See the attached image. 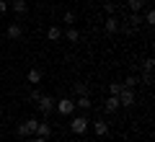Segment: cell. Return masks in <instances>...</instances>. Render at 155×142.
I'll list each match as a JSON object with an SVG mask.
<instances>
[{"label":"cell","mask_w":155,"mask_h":142,"mask_svg":"<svg viewBox=\"0 0 155 142\" xmlns=\"http://www.w3.org/2000/svg\"><path fill=\"white\" fill-rule=\"evenodd\" d=\"M93 132H96V137H106L109 134V121L106 119H96L93 121Z\"/></svg>","instance_id":"cell-8"},{"label":"cell","mask_w":155,"mask_h":142,"mask_svg":"<svg viewBox=\"0 0 155 142\" xmlns=\"http://www.w3.org/2000/svg\"><path fill=\"white\" fill-rule=\"evenodd\" d=\"M104 109L109 111V114H114V111H119V98H116V96H109V98L104 101Z\"/></svg>","instance_id":"cell-10"},{"label":"cell","mask_w":155,"mask_h":142,"mask_svg":"<svg viewBox=\"0 0 155 142\" xmlns=\"http://www.w3.org/2000/svg\"><path fill=\"white\" fill-rule=\"evenodd\" d=\"M11 8L18 13V16H23V13L28 11V3H26V0H11Z\"/></svg>","instance_id":"cell-12"},{"label":"cell","mask_w":155,"mask_h":142,"mask_svg":"<svg viewBox=\"0 0 155 142\" xmlns=\"http://www.w3.org/2000/svg\"><path fill=\"white\" fill-rule=\"evenodd\" d=\"M142 83H145V85H153V72H145V75H142Z\"/></svg>","instance_id":"cell-26"},{"label":"cell","mask_w":155,"mask_h":142,"mask_svg":"<svg viewBox=\"0 0 155 142\" xmlns=\"http://www.w3.org/2000/svg\"><path fill=\"white\" fill-rule=\"evenodd\" d=\"M47 39H49V41H60L62 39V31L57 26H49V31H47Z\"/></svg>","instance_id":"cell-16"},{"label":"cell","mask_w":155,"mask_h":142,"mask_svg":"<svg viewBox=\"0 0 155 142\" xmlns=\"http://www.w3.org/2000/svg\"><path fill=\"white\" fill-rule=\"evenodd\" d=\"M88 127H91V121H88V116H83V114H78V116L70 119V132L72 134H85Z\"/></svg>","instance_id":"cell-2"},{"label":"cell","mask_w":155,"mask_h":142,"mask_svg":"<svg viewBox=\"0 0 155 142\" xmlns=\"http://www.w3.org/2000/svg\"><path fill=\"white\" fill-rule=\"evenodd\" d=\"M140 26H142V16H140V13H132V16L127 18V23H124V26H119V28H122L124 34H134Z\"/></svg>","instance_id":"cell-5"},{"label":"cell","mask_w":155,"mask_h":142,"mask_svg":"<svg viewBox=\"0 0 155 142\" xmlns=\"http://www.w3.org/2000/svg\"><path fill=\"white\" fill-rule=\"evenodd\" d=\"M62 21H65L67 26H72V23H75V13H72V11H65V16H62Z\"/></svg>","instance_id":"cell-22"},{"label":"cell","mask_w":155,"mask_h":142,"mask_svg":"<svg viewBox=\"0 0 155 142\" xmlns=\"http://www.w3.org/2000/svg\"><path fill=\"white\" fill-rule=\"evenodd\" d=\"M91 96H78V101H75V109H83V111H88L91 109Z\"/></svg>","instance_id":"cell-15"},{"label":"cell","mask_w":155,"mask_h":142,"mask_svg":"<svg viewBox=\"0 0 155 142\" xmlns=\"http://www.w3.org/2000/svg\"><path fill=\"white\" fill-rule=\"evenodd\" d=\"M137 83H140V78H137V75H129L127 80H124V88H134Z\"/></svg>","instance_id":"cell-23"},{"label":"cell","mask_w":155,"mask_h":142,"mask_svg":"<svg viewBox=\"0 0 155 142\" xmlns=\"http://www.w3.org/2000/svg\"><path fill=\"white\" fill-rule=\"evenodd\" d=\"M34 104H36V109L41 111L44 116H49V114H54V104H57V101L52 98V96H44V93H39L36 98H34Z\"/></svg>","instance_id":"cell-1"},{"label":"cell","mask_w":155,"mask_h":142,"mask_svg":"<svg viewBox=\"0 0 155 142\" xmlns=\"http://www.w3.org/2000/svg\"><path fill=\"white\" fill-rule=\"evenodd\" d=\"M34 132H36V119H26V121H21V124L16 127L18 137H31Z\"/></svg>","instance_id":"cell-6"},{"label":"cell","mask_w":155,"mask_h":142,"mask_svg":"<svg viewBox=\"0 0 155 142\" xmlns=\"http://www.w3.org/2000/svg\"><path fill=\"white\" fill-rule=\"evenodd\" d=\"M26 80L31 83V85H39V83H41V72H39L36 67H31V70L26 72Z\"/></svg>","instance_id":"cell-14"},{"label":"cell","mask_w":155,"mask_h":142,"mask_svg":"<svg viewBox=\"0 0 155 142\" xmlns=\"http://www.w3.org/2000/svg\"><path fill=\"white\" fill-rule=\"evenodd\" d=\"M119 26H122V21H119L116 16H109V18L104 21V31L109 34V36H111V34H116V31H119Z\"/></svg>","instance_id":"cell-7"},{"label":"cell","mask_w":155,"mask_h":142,"mask_svg":"<svg viewBox=\"0 0 155 142\" xmlns=\"http://www.w3.org/2000/svg\"><path fill=\"white\" fill-rule=\"evenodd\" d=\"M116 98H119V106H124V109H129V106H134V104H137V96H134V88H124V91L119 93Z\"/></svg>","instance_id":"cell-4"},{"label":"cell","mask_w":155,"mask_h":142,"mask_svg":"<svg viewBox=\"0 0 155 142\" xmlns=\"http://www.w3.org/2000/svg\"><path fill=\"white\" fill-rule=\"evenodd\" d=\"M127 8L132 13H140L142 8H147V0H127Z\"/></svg>","instance_id":"cell-11"},{"label":"cell","mask_w":155,"mask_h":142,"mask_svg":"<svg viewBox=\"0 0 155 142\" xmlns=\"http://www.w3.org/2000/svg\"><path fill=\"white\" fill-rule=\"evenodd\" d=\"M34 134H39V137H49L52 134V127L47 124V121H36V132Z\"/></svg>","instance_id":"cell-13"},{"label":"cell","mask_w":155,"mask_h":142,"mask_svg":"<svg viewBox=\"0 0 155 142\" xmlns=\"http://www.w3.org/2000/svg\"><path fill=\"white\" fill-rule=\"evenodd\" d=\"M31 142H47V137H39V134H31Z\"/></svg>","instance_id":"cell-27"},{"label":"cell","mask_w":155,"mask_h":142,"mask_svg":"<svg viewBox=\"0 0 155 142\" xmlns=\"http://www.w3.org/2000/svg\"><path fill=\"white\" fill-rule=\"evenodd\" d=\"M54 111L62 114V116H72V114H75V101H72V98H60L54 104Z\"/></svg>","instance_id":"cell-3"},{"label":"cell","mask_w":155,"mask_h":142,"mask_svg":"<svg viewBox=\"0 0 155 142\" xmlns=\"http://www.w3.org/2000/svg\"><path fill=\"white\" fill-rule=\"evenodd\" d=\"M142 23H147V26H153V23H155V11H153V8H147V13L142 16Z\"/></svg>","instance_id":"cell-19"},{"label":"cell","mask_w":155,"mask_h":142,"mask_svg":"<svg viewBox=\"0 0 155 142\" xmlns=\"http://www.w3.org/2000/svg\"><path fill=\"white\" fill-rule=\"evenodd\" d=\"M75 96H88V85L85 83H75Z\"/></svg>","instance_id":"cell-20"},{"label":"cell","mask_w":155,"mask_h":142,"mask_svg":"<svg viewBox=\"0 0 155 142\" xmlns=\"http://www.w3.org/2000/svg\"><path fill=\"white\" fill-rule=\"evenodd\" d=\"M106 13H109V16H114V13H116V3H114V0H106Z\"/></svg>","instance_id":"cell-24"},{"label":"cell","mask_w":155,"mask_h":142,"mask_svg":"<svg viewBox=\"0 0 155 142\" xmlns=\"http://www.w3.org/2000/svg\"><path fill=\"white\" fill-rule=\"evenodd\" d=\"M65 39H67V41H78V39H80V31H78L75 26H70V28L65 31Z\"/></svg>","instance_id":"cell-18"},{"label":"cell","mask_w":155,"mask_h":142,"mask_svg":"<svg viewBox=\"0 0 155 142\" xmlns=\"http://www.w3.org/2000/svg\"><path fill=\"white\" fill-rule=\"evenodd\" d=\"M8 8H11V3H8V0H0V16L8 13Z\"/></svg>","instance_id":"cell-25"},{"label":"cell","mask_w":155,"mask_h":142,"mask_svg":"<svg viewBox=\"0 0 155 142\" xmlns=\"http://www.w3.org/2000/svg\"><path fill=\"white\" fill-rule=\"evenodd\" d=\"M122 91H124V83H119V80H116V83H109V96H119Z\"/></svg>","instance_id":"cell-17"},{"label":"cell","mask_w":155,"mask_h":142,"mask_svg":"<svg viewBox=\"0 0 155 142\" xmlns=\"http://www.w3.org/2000/svg\"><path fill=\"white\" fill-rule=\"evenodd\" d=\"M5 34H8V39H21L23 28H21V23H11V26L5 28Z\"/></svg>","instance_id":"cell-9"},{"label":"cell","mask_w":155,"mask_h":142,"mask_svg":"<svg viewBox=\"0 0 155 142\" xmlns=\"http://www.w3.org/2000/svg\"><path fill=\"white\" fill-rule=\"evenodd\" d=\"M153 65H155L153 57H145V60H142V70H145V72H153Z\"/></svg>","instance_id":"cell-21"}]
</instances>
